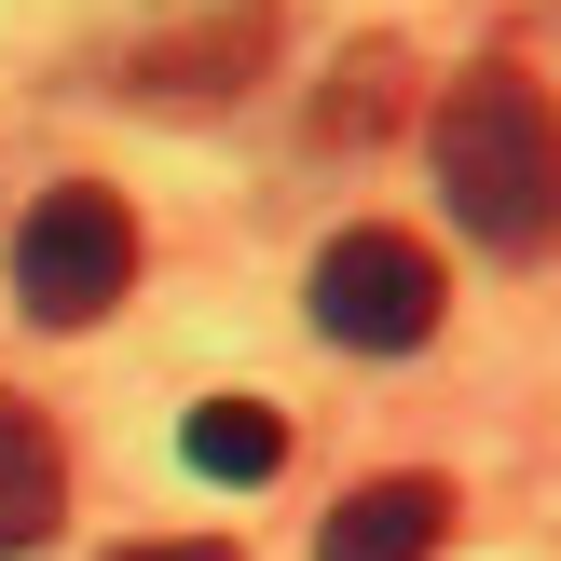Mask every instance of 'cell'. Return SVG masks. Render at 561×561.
<instances>
[{
  "mask_svg": "<svg viewBox=\"0 0 561 561\" xmlns=\"http://www.w3.org/2000/svg\"><path fill=\"white\" fill-rule=\"evenodd\" d=\"M425 151H438L453 219L493 247V261H548V247H561V110L507 69V55H480V69L438 96Z\"/></svg>",
  "mask_w": 561,
  "mask_h": 561,
  "instance_id": "obj_1",
  "label": "cell"
},
{
  "mask_svg": "<svg viewBox=\"0 0 561 561\" xmlns=\"http://www.w3.org/2000/svg\"><path fill=\"white\" fill-rule=\"evenodd\" d=\"M124 288H137V219H124V192L55 179L42 206L14 219V301H27L42 329H96Z\"/></svg>",
  "mask_w": 561,
  "mask_h": 561,
  "instance_id": "obj_2",
  "label": "cell"
},
{
  "mask_svg": "<svg viewBox=\"0 0 561 561\" xmlns=\"http://www.w3.org/2000/svg\"><path fill=\"white\" fill-rule=\"evenodd\" d=\"M438 316H453V274L425 261V233H343L316 261V329L329 343H356V356H411V343H438Z\"/></svg>",
  "mask_w": 561,
  "mask_h": 561,
  "instance_id": "obj_3",
  "label": "cell"
},
{
  "mask_svg": "<svg viewBox=\"0 0 561 561\" xmlns=\"http://www.w3.org/2000/svg\"><path fill=\"white\" fill-rule=\"evenodd\" d=\"M261 55H274V0H164V14L124 42V96H151V110H219V96L261 82Z\"/></svg>",
  "mask_w": 561,
  "mask_h": 561,
  "instance_id": "obj_4",
  "label": "cell"
},
{
  "mask_svg": "<svg viewBox=\"0 0 561 561\" xmlns=\"http://www.w3.org/2000/svg\"><path fill=\"white\" fill-rule=\"evenodd\" d=\"M453 535V480H425V466H398V480H356L343 507H329L316 561H425Z\"/></svg>",
  "mask_w": 561,
  "mask_h": 561,
  "instance_id": "obj_5",
  "label": "cell"
},
{
  "mask_svg": "<svg viewBox=\"0 0 561 561\" xmlns=\"http://www.w3.org/2000/svg\"><path fill=\"white\" fill-rule=\"evenodd\" d=\"M55 520H69V453H55V425L0 383V561H27Z\"/></svg>",
  "mask_w": 561,
  "mask_h": 561,
  "instance_id": "obj_6",
  "label": "cell"
},
{
  "mask_svg": "<svg viewBox=\"0 0 561 561\" xmlns=\"http://www.w3.org/2000/svg\"><path fill=\"white\" fill-rule=\"evenodd\" d=\"M179 453L192 466H206V480H274V466H288V425H274V411L261 398H206V411H192V425H179Z\"/></svg>",
  "mask_w": 561,
  "mask_h": 561,
  "instance_id": "obj_7",
  "label": "cell"
},
{
  "mask_svg": "<svg viewBox=\"0 0 561 561\" xmlns=\"http://www.w3.org/2000/svg\"><path fill=\"white\" fill-rule=\"evenodd\" d=\"M398 96H411L398 42H356V55H343V82H329V110H316V137H383V124H398Z\"/></svg>",
  "mask_w": 561,
  "mask_h": 561,
  "instance_id": "obj_8",
  "label": "cell"
},
{
  "mask_svg": "<svg viewBox=\"0 0 561 561\" xmlns=\"http://www.w3.org/2000/svg\"><path fill=\"white\" fill-rule=\"evenodd\" d=\"M110 561H233L219 535H179V548H110Z\"/></svg>",
  "mask_w": 561,
  "mask_h": 561,
  "instance_id": "obj_9",
  "label": "cell"
}]
</instances>
